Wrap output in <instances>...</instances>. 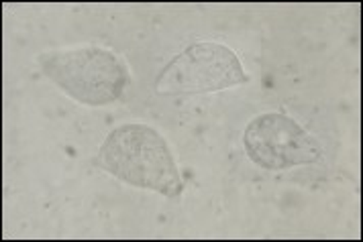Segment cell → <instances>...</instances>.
Wrapping results in <instances>:
<instances>
[{"label":"cell","instance_id":"6da1fadb","mask_svg":"<svg viewBox=\"0 0 363 242\" xmlns=\"http://www.w3.org/2000/svg\"><path fill=\"white\" fill-rule=\"evenodd\" d=\"M96 161L106 173L133 188L151 190L165 197H178L184 192L169 145L147 125L127 122L111 130L99 149Z\"/></svg>","mask_w":363,"mask_h":242},{"label":"cell","instance_id":"7a4b0ae2","mask_svg":"<svg viewBox=\"0 0 363 242\" xmlns=\"http://www.w3.org/2000/svg\"><path fill=\"white\" fill-rule=\"evenodd\" d=\"M39 67L48 80L84 106L113 104L129 86L127 65L108 49L51 51L39 57Z\"/></svg>","mask_w":363,"mask_h":242},{"label":"cell","instance_id":"3957f363","mask_svg":"<svg viewBox=\"0 0 363 242\" xmlns=\"http://www.w3.org/2000/svg\"><path fill=\"white\" fill-rule=\"evenodd\" d=\"M235 51L220 43H194L178 53L155 78L160 96H192L247 83Z\"/></svg>","mask_w":363,"mask_h":242},{"label":"cell","instance_id":"277c9868","mask_svg":"<svg viewBox=\"0 0 363 242\" xmlns=\"http://www.w3.org/2000/svg\"><path fill=\"white\" fill-rule=\"evenodd\" d=\"M245 151L251 161L269 171L308 165L320 157L313 134L281 113L259 114L249 122Z\"/></svg>","mask_w":363,"mask_h":242}]
</instances>
